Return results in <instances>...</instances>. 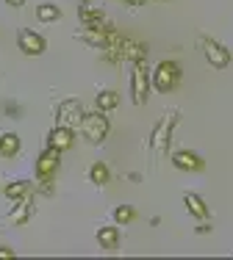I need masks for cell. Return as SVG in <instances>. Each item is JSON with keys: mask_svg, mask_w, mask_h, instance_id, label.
Instances as JSON below:
<instances>
[{"mask_svg": "<svg viewBox=\"0 0 233 260\" xmlns=\"http://www.w3.org/2000/svg\"><path fill=\"white\" fill-rule=\"evenodd\" d=\"M116 105H120V94L116 91H100L97 94V111H103V114H108V111H114Z\"/></svg>", "mask_w": 233, "mask_h": 260, "instance_id": "obj_16", "label": "cell"}, {"mask_svg": "<svg viewBox=\"0 0 233 260\" xmlns=\"http://www.w3.org/2000/svg\"><path fill=\"white\" fill-rule=\"evenodd\" d=\"M114 221H116V224H131V221H133V210L125 208V205L116 208L114 210Z\"/></svg>", "mask_w": 233, "mask_h": 260, "instance_id": "obj_20", "label": "cell"}, {"mask_svg": "<svg viewBox=\"0 0 233 260\" xmlns=\"http://www.w3.org/2000/svg\"><path fill=\"white\" fill-rule=\"evenodd\" d=\"M108 177H111V172H108V166L103 164V160L92 164V169H89V180L95 183V185H106V183H108Z\"/></svg>", "mask_w": 233, "mask_h": 260, "instance_id": "obj_17", "label": "cell"}, {"mask_svg": "<svg viewBox=\"0 0 233 260\" xmlns=\"http://www.w3.org/2000/svg\"><path fill=\"white\" fill-rule=\"evenodd\" d=\"M20 152V136L17 133H0V155L11 158Z\"/></svg>", "mask_w": 233, "mask_h": 260, "instance_id": "obj_14", "label": "cell"}, {"mask_svg": "<svg viewBox=\"0 0 233 260\" xmlns=\"http://www.w3.org/2000/svg\"><path fill=\"white\" fill-rule=\"evenodd\" d=\"M175 122H178V116L169 114V116H164V119L156 125V130L150 133L147 147L156 152V158H164V155H167V147H169V141H172V127H175Z\"/></svg>", "mask_w": 233, "mask_h": 260, "instance_id": "obj_1", "label": "cell"}, {"mask_svg": "<svg viewBox=\"0 0 233 260\" xmlns=\"http://www.w3.org/2000/svg\"><path fill=\"white\" fill-rule=\"evenodd\" d=\"M28 191H31V183H25V180L6 185V197L9 200H22V197H28Z\"/></svg>", "mask_w": 233, "mask_h": 260, "instance_id": "obj_19", "label": "cell"}, {"mask_svg": "<svg viewBox=\"0 0 233 260\" xmlns=\"http://www.w3.org/2000/svg\"><path fill=\"white\" fill-rule=\"evenodd\" d=\"M28 216H31V202L22 197V200H17V205H14V210L9 213V219H11V224H25Z\"/></svg>", "mask_w": 233, "mask_h": 260, "instance_id": "obj_15", "label": "cell"}, {"mask_svg": "<svg viewBox=\"0 0 233 260\" xmlns=\"http://www.w3.org/2000/svg\"><path fill=\"white\" fill-rule=\"evenodd\" d=\"M81 133H83V139L92 141V144H100V141L108 136V116H103V111L83 114V119H81Z\"/></svg>", "mask_w": 233, "mask_h": 260, "instance_id": "obj_3", "label": "cell"}, {"mask_svg": "<svg viewBox=\"0 0 233 260\" xmlns=\"http://www.w3.org/2000/svg\"><path fill=\"white\" fill-rule=\"evenodd\" d=\"M172 164H175V169H181V172H200L206 166V160L200 158L197 152L181 150V152H175V155H172Z\"/></svg>", "mask_w": 233, "mask_h": 260, "instance_id": "obj_10", "label": "cell"}, {"mask_svg": "<svg viewBox=\"0 0 233 260\" xmlns=\"http://www.w3.org/2000/svg\"><path fill=\"white\" fill-rule=\"evenodd\" d=\"M183 205H186V210L194 216V219H200V221H206V219H208V205H206L203 197H197V194H186V197H183Z\"/></svg>", "mask_w": 233, "mask_h": 260, "instance_id": "obj_12", "label": "cell"}, {"mask_svg": "<svg viewBox=\"0 0 233 260\" xmlns=\"http://www.w3.org/2000/svg\"><path fill=\"white\" fill-rule=\"evenodd\" d=\"M150 83H153V72L147 70L144 61H136V64H133V72H131V94H133V103L136 105L147 103Z\"/></svg>", "mask_w": 233, "mask_h": 260, "instance_id": "obj_2", "label": "cell"}, {"mask_svg": "<svg viewBox=\"0 0 233 260\" xmlns=\"http://www.w3.org/2000/svg\"><path fill=\"white\" fill-rule=\"evenodd\" d=\"M81 22H83V28H89V30H108L106 17H103L100 11H95L89 3L81 6Z\"/></svg>", "mask_w": 233, "mask_h": 260, "instance_id": "obj_11", "label": "cell"}, {"mask_svg": "<svg viewBox=\"0 0 233 260\" xmlns=\"http://www.w3.org/2000/svg\"><path fill=\"white\" fill-rule=\"evenodd\" d=\"M128 6H133V9H139V6H144V0H125Z\"/></svg>", "mask_w": 233, "mask_h": 260, "instance_id": "obj_22", "label": "cell"}, {"mask_svg": "<svg viewBox=\"0 0 233 260\" xmlns=\"http://www.w3.org/2000/svg\"><path fill=\"white\" fill-rule=\"evenodd\" d=\"M14 257V249H9V246H0V260H11Z\"/></svg>", "mask_w": 233, "mask_h": 260, "instance_id": "obj_21", "label": "cell"}, {"mask_svg": "<svg viewBox=\"0 0 233 260\" xmlns=\"http://www.w3.org/2000/svg\"><path fill=\"white\" fill-rule=\"evenodd\" d=\"M72 141H75V133H72V127H64V125H56L50 130V136H47V147H53L59 152L70 150Z\"/></svg>", "mask_w": 233, "mask_h": 260, "instance_id": "obj_9", "label": "cell"}, {"mask_svg": "<svg viewBox=\"0 0 233 260\" xmlns=\"http://www.w3.org/2000/svg\"><path fill=\"white\" fill-rule=\"evenodd\" d=\"M83 3H92V0H83Z\"/></svg>", "mask_w": 233, "mask_h": 260, "instance_id": "obj_24", "label": "cell"}, {"mask_svg": "<svg viewBox=\"0 0 233 260\" xmlns=\"http://www.w3.org/2000/svg\"><path fill=\"white\" fill-rule=\"evenodd\" d=\"M181 83V67L175 64V61H161V64L153 70V86H156L158 91H172L175 86Z\"/></svg>", "mask_w": 233, "mask_h": 260, "instance_id": "obj_4", "label": "cell"}, {"mask_svg": "<svg viewBox=\"0 0 233 260\" xmlns=\"http://www.w3.org/2000/svg\"><path fill=\"white\" fill-rule=\"evenodd\" d=\"M97 244H100V249H116V244H120V227H103L100 233H97Z\"/></svg>", "mask_w": 233, "mask_h": 260, "instance_id": "obj_13", "label": "cell"}, {"mask_svg": "<svg viewBox=\"0 0 233 260\" xmlns=\"http://www.w3.org/2000/svg\"><path fill=\"white\" fill-rule=\"evenodd\" d=\"M200 47H203L206 61L214 67V70H225V67L230 64V50H228V47H222L219 42H214V39H208V36H203V39H200Z\"/></svg>", "mask_w": 233, "mask_h": 260, "instance_id": "obj_5", "label": "cell"}, {"mask_svg": "<svg viewBox=\"0 0 233 260\" xmlns=\"http://www.w3.org/2000/svg\"><path fill=\"white\" fill-rule=\"evenodd\" d=\"M56 114H59V125H64V127H81L83 108H81V103H78V100H64V103H59Z\"/></svg>", "mask_w": 233, "mask_h": 260, "instance_id": "obj_7", "label": "cell"}, {"mask_svg": "<svg viewBox=\"0 0 233 260\" xmlns=\"http://www.w3.org/2000/svg\"><path fill=\"white\" fill-rule=\"evenodd\" d=\"M17 45H20V50L25 55H42L45 53V39H42L39 34H34V30L22 28L20 34H17Z\"/></svg>", "mask_w": 233, "mask_h": 260, "instance_id": "obj_8", "label": "cell"}, {"mask_svg": "<svg viewBox=\"0 0 233 260\" xmlns=\"http://www.w3.org/2000/svg\"><path fill=\"white\" fill-rule=\"evenodd\" d=\"M6 3H9V6H14V9H20V6L25 3V0H6Z\"/></svg>", "mask_w": 233, "mask_h": 260, "instance_id": "obj_23", "label": "cell"}, {"mask_svg": "<svg viewBox=\"0 0 233 260\" xmlns=\"http://www.w3.org/2000/svg\"><path fill=\"white\" fill-rule=\"evenodd\" d=\"M36 17H39L42 22H56L61 17V9H59V6H53V3H42L39 9H36Z\"/></svg>", "mask_w": 233, "mask_h": 260, "instance_id": "obj_18", "label": "cell"}, {"mask_svg": "<svg viewBox=\"0 0 233 260\" xmlns=\"http://www.w3.org/2000/svg\"><path fill=\"white\" fill-rule=\"evenodd\" d=\"M59 164H61V152L53 150V147H47L39 155V160H36V177H39L42 183H47L59 172Z\"/></svg>", "mask_w": 233, "mask_h": 260, "instance_id": "obj_6", "label": "cell"}]
</instances>
